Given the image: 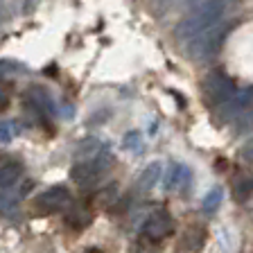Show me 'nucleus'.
Here are the masks:
<instances>
[{
    "label": "nucleus",
    "mask_w": 253,
    "mask_h": 253,
    "mask_svg": "<svg viewBox=\"0 0 253 253\" xmlns=\"http://www.w3.org/2000/svg\"><path fill=\"white\" fill-rule=\"evenodd\" d=\"M228 2L231 0H201L199 5L188 16H183L179 25L174 27V39L179 43L195 41L206 30H211L212 25L221 23V18H224V14L228 9Z\"/></svg>",
    "instance_id": "f257e3e1"
},
{
    "label": "nucleus",
    "mask_w": 253,
    "mask_h": 253,
    "mask_svg": "<svg viewBox=\"0 0 253 253\" xmlns=\"http://www.w3.org/2000/svg\"><path fill=\"white\" fill-rule=\"evenodd\" d=\"M235 25H237V21H221L217 25H212L211 30H206L195 41L188 43V54L195 61H208V59H212L221 50L226 37L235 30Z\"/></svg>",
    "instance_id": "f03ea898"
},
{
    "label": "nucleus",
    "mask_w": 253,
    "mask_h": 253,
    "mask_svg": "<svg viewBox=\"0 0 253 253\" xmlns=\"http://www.w3.org/2000/svg\"><path fill=\"white\" fill-rule=\"evenodd\" d=\"M111 165H113V156H111V152L104 147L97 156L86 158V161H75L73 169H70V179L79 185L97 183V181L109 172Z\"/></svg>",
    "instance_id": "7ed1b4c3"
},
{
    "label": "nucleus",
    "mask_w": 253,
    "mask_h": 253,
    "mask_svg": "<svg viewBox=\"0 0 253 253\" xmlns=\"http://www.w3.org/2000/svg\"><path fill=\"white\" fill-rule=\"evenodd\" d=\"M201 90H204V100L211 106H215V109L221 106L224 102H228L233 95L237 93L233 77H228V73L221 68H215L206 75L204 84H201Z\"/></svg>",
    "instance_id": "20e7f679"
},
{
    "label": "nucleus",
    "mask_w": 253,
    "mask_h": 253,
    "mask_svg": "<svg viewBox=\"0 0 253 253\" xmlns=\"http://www.w3.org/2000/svg\"><path fill=\"white\" fill-rule=\"evenodd\" d=\"M174 231V219L168 211H154L142 224L140 237L145 242H161Z\"/></svg>",
    "instance_id": "39448f33"
},
{
    "label": "nucleus",
    "mask_w": 253,
    "mask_h": 253,
    "mask_svg": "<svg viewBox=\"0 0 253 253\" xmlns=\"http://www.w3.org/2000/svg\"><path fill=\"white\" fill-rule=\"evenodd\" d=\"M251 102H253V86H249V88H244V90H237L231 100L224 102L221 106H217L215 109V120L219 122V125L231 122V120H237L244 111H249Z\"/></svg>",
    "instance_id": "423d86ee"
},
{
    "label": "nucleus",
    "mask_w": 253,
    "mask_h": 253,
    "mask_svg": "<svg viewBox=\"0 0 253 253\" xmlns=\"http://www.w3.org/2000/svg\"><path fill=\"white\" fill-rule=\"evenodd\" d=\"M70 206V192L66 185H52L37 197V208L41 212H57Z\"/></svg>",
    "instance_id": "0eeeda50"
},
{
    "label": "nucleus",
    "mask_w": 253,
    "mask_h": 253,
    "mask_svg": "<svg viewBox=\"0 0 253 253\" xmlns=\"http://www.w3.org/2000/svg\"><path fill=\"white\" fill-rule=\"evenodd\" d=\"M27 104L34 109V113H39V116H57L54 113V102L52 97H50V93H47L45 88H41V86H32L30 90H27Z\"/></svg>",
    "instance_id": "6e6552de"
},
{
    "label": "nucleus",
    "mask_w": 253,
    "mask_h": 253,
    "mask_svg": "<svg viewBox=\"0 0 253 253\" xmlns=\"http://www.w3.org/2000/svg\"><path fill=\"white\" fill-rule=\"evenodd\" d=\"M192 181V172L188 165L172 163L165 174V190H185Z\"/></svg>",
    "instance_id": "1a4fd4ad"
},
{
    "label": "nucleus",
    "mask_w": 253,
    "mask_h": 253,
    "mask_svg": "<svg viewBox=\"0 0 253 253\" xmlns=\"http://www.w3.org/2000/svg\"><path fill=\"white\" fill-rule=\"evenodd\" d=\"M233 199L237 204H244L249 197L253 195V174L249 169H240V172L233 176Z\"/></svg>",
    "instance_id": "9d476101"
},
{
    "label": "nucleus",
    "mask_w": 253,
    "mask_h": 253,
    "mask_svg": "<svg viewBox=\"0 0 253 253\" xmlns=\"http://www.w3.org/2000/svg\"><path fill=\"white\" fill-rule=\"evenodd\" d=\"M158 179H161V163H149L147 168L142 169L140 176H138L136 190L138 192H149L158 183Z\"/></svg>",
    "instance_id": "9b49d317"
},
{
    "label": "nucleus",
    "mask_w": 253,
    "mask_h": 253,
    "mask_svg": "<svg viewBox=\"0 0 253 253\" xmlns=\"http://www.w3.org/2000/svg\"><path fill=\"white\" fill-rule=\"evenodd\" d=\"M23 165L11 161V163L0 165V190H9L11 185H16V181L21 179Z\"/></svg>",
    "instance_id": "f8f14e48"
},
{
    "label": "nucleus",
    "mask_w": 253,
    "mask_h": 253,
    "mask_svg": "<svg viewBox=\"0 0 253 253\" xmlns=\"http://www.w3.org/2000/svg\"><path fill=\"white\" fill-rule=\"evenodd\" d=\"M66 221L75 228H84L90 224V212L86 211L84 206H73L68 211V215H66Z\"/></svg>",
    "instance_id": "ddd939ff"
},
{
    "label": "nucleus",
    "mask_w": 253,
    "mask_h": 253,
    "mask_svg": "<svg viewBox=\"0 0 253 253\" xmlns=\"http://www.w3.org/2000/svg\"><path fill=\"white\" fill-rule=\"evenodd\" d=\"M249 131H253V109L244 111L242 116L233 122V136H244Z\"/></svg>",
    "instance_id": "4468645a"
},
{
    "label": "nucleus",
    "mask_w": 253,
    "mask_h": 253,
    "mask_svg": "<svg viewBox=\"0 0 253 253\" xmlns=\"http://www.w3.org/2000/svg\"><path fill=\"white\" fill-rule=\"evenodd\" d=\"M221 197H224V192H221V188H212L208 190V195L204 197V204H201V208H204V212H215L217 208H219L221 204Z\"/></svg>",
    "instance_id": "2eb2a0df"
},
{
    "label": "nucleus",
    "mask_w": 253,
    "mask_h": 253,
    "mask_svg": "<svg viewBox=\"0 0 253 253\" xmlns=\"http://www.w3.org/2000/svg\"><path fill=\"white\" fill-rule=\"evenodd\" d=\"M25 66L14 59H0V77H7V75H14V73H23Z\"/></svg>",
    "instance_id": "dca6fc26"
},
{
    "label": "nucleus",
    "mask_w": 253,
    "mask_h": 253,
    "mask_svg": "<svg viewBox=\"0 0 253 253\" xmlns=\"http://www.w3.org/2000/svg\"><path fill=\"white\" fill-rule=\"evenodd\" d=\"M0 192H2V195H0V212L11 215V212L16 211V199L7 195V190H0Z\"/></svg>",
    "instance_id": "f3484780"
},
{
    "label": "nucleus",
    "mask_w": 253,
    "mask_h": 253,
    "mask_svg": "<svg viewBox=\"0 0 253 253\" xmlns=\"http://www.w3.org/2000/svg\"><path fill=\"white\" fill-rule=\"evenodd\" d=\"M116 195H118V188L116 185H109V188H104L97 195V204L100 206H109V204H113V199H116Z\"/></svg>",
    "instance_id": "a211bd4d"
},
{
    "label": "nucleus",
    "mask_w": 253,
    "mask_h": 253,
    "mask_svg": "<svg viewBox=\"0 0 253 253\" xmlns=\"http://www.w3.org/2000/svg\"><path fill=\"white\" fill-rule=\"evenodd\" d=\"M14 138V122H0V145H7Z\"/></svg>",
    "instance_id": "6ab92c4d"
},
{
    "label": "nucleus",
    "mask_w": 253,
    "mask_h": 253,
    "mask_svg": "<svg viewBox=\"0 0 253 253\" xmlns=\"http://www.w3.org/2000/svg\"><path fill=\"white\" fill-rule=\"evenodd\" d=\"M125 147L126 149H133V152H140L142 147V140H140V133L138 131H129L125 136Z\"/></svg>",
    "instance_id": "aec40b11"
},
{
    "label": "nucleus",
    "mask_w": 253,
    "mask_h": 253,
    "mask_svg": "<svg viewBox=\"0 0 253 253\" xmlns=\"http://www.w3.org/2000/svg\"><path fill=\"white\" fill-rule=\"evenodd\" d=\"M240 156H242V161L244 163H249V165H253V138L247 142L242 147V152H240Z\"/></svg>",
    "instance_id": "412c9836"
},
{
    "label": "nucleus",
    "mask_w": 253,
    "mask_h": 253,
    "mask_svg": "<svg viewBox=\"0 0 253 253\" xmlns=\"http://www.w3.org/2000/svg\"><path fill=\"white\" fill-rule=\"evenodd\" d=\"M199 235H201V237H197L195 249H199V244L204 242V231H199ZM192 240H195V228H192V231H190L188 235H185V244H188V247H190V244H192ZM190 249H192V247H190Z\"/></svg>",
    "instance_id": "4be33fe9"
},
{
    "label": "nucleus",
    "mask_w": 253,
    "mask_h": 253,
    "mask_svg": "<svg viewBox=\"0 0 253 253\" xmlns=\"http://www.w3.org/2000/svg\"><path fill=\"white\" fill-rule=\"evenodd\" d=\"M7 106H9V95H7L5 90L0 88V113H5Z\"/></svg>",
    "instance_id": "5701e85b"
},
{
    "label": "nucleus",
    "mask_w": 253,
    "mask_h": 253,
    "mask_svg": "<svg viewBox=\"0 0 253 253\" xmlns=\"http://www.w3.org/2000/svg\"><path fill=\"white\" fill-rule=\"evenodd\" d=\"M163 2H168V5H174V2H188V0H163Z\"/></svg>",
    "instance_id": "b1692460"
},
{
    "label": "nucleus",
    "mask_w": 253,
    "mask_h": 253,
    "mask_svg": "<svg viewBox=\"0 0 253 253\" xmlns=\"http://www.w3.org/2000/svg\"><path fill=\"white\" fill-rule=\"evenodd\" d=\"M86 253H100V251H93V249H90V251H86Z\"/></svg>",
    "instance_id": "393cba45"
},
{
    "label": "nucleus",
    "mask_w": 253,
    "mask_h": 253,
    "mask_svg": "<svg viewBox=\"0 0 253 253\" xmlns=\"http://www.w3.org/2000/svg\"><path fill=\"white\" fill-rule=\"evenodd\" d=\"M138 253H145V251H138Z\"/></svg>",
    "instance_id": "a878e982"
}]
</instances>
